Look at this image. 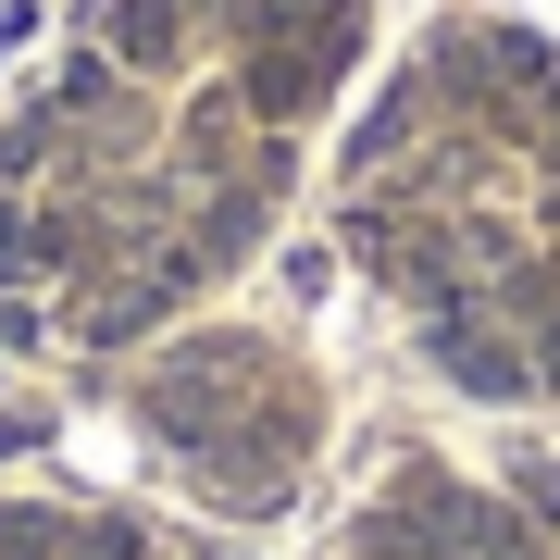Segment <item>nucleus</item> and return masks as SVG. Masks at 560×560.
<instances>
[{
    "instance_id": "f257e3e1",
    "label": "nucleus",
    "mask_w": 560,
    "mask_h": 560,
    "mask_svg": "<svg viewBox=\"0 0 560 560\" xmlns=\"http://www.w3.org/2000/svg\"><path fill=\"white\" fill-rule=\"evenodd\" d=\"M361 548H374V560H499L511 523L486 511V499H460V486H436V474H411L399 499L361 523Z\"/></svg>"
},
{
    "instance_id": "f03ea898",
    "label": "nucleus",
    "mask_w": 560,
    "mask_h": 560,
    "mask_svg": "<svg viewBox=\"0 0 560 560\" xmlns=\"http://www.w3.org/2000/svg\"><path fill=\"white\" fill-rule=\"evenodd\" d=\"M187 13H200V0H101V50L113 62H175Z\"/></svg>"
}]
</instances>
